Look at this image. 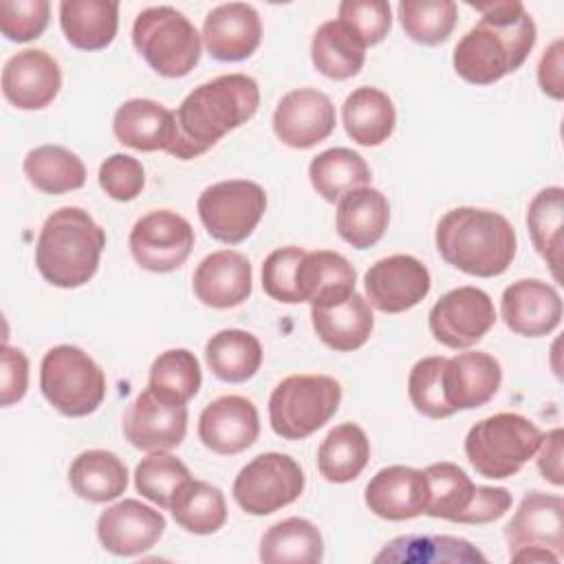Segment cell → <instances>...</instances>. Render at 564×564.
<instances>
[{"mask_svg": "<svg viewBox=\"0 0 564 564\" xmlns=\"http://www.w3.org/2000/svg\"><path fill=\"white\" fill-rule=\"evenodd\" d=\"M482 18L456 42L454 70L469 84L489 86L518 70L535 46L538 29L518 0L471 4Z\"/></svg>", "mask_w": 564, "mask_h": 564, "instance_id": "1", "label": "cell"}, {"mask_svg": "<svg viewBox=\"0 0 564 564\" xmlns=\"http://www.w3.org/2000/svg\"><path fill=\"white\" fill-rule=\"evenodd\" d=\"M260 106L258 82L245 73L218 75L196 86L174 110L176 137L167 154L189 161L247 123Z\"/></svg>", "mask_w": 564, "mask_h": 564, "instance_id": "2", "label": "cell"}, {"mask_svg": "<svg viewBox=\"0 0 564 564\" xmlns=\"http://www.w3.org/2000/svg\"><path fill=\"white\" fill-rule=\"evenodd\" d=\"M436 249L458 271L476 278L505 273L516 256V231L494 209L454 207L436 225Z\"/></svg>", "mask_w": 564, "mask_h": 564, "instance_id": "3", "label": "cell"}, {"mask_svg": "<svg viewBox=\"0 0 564 564\" xmlns=\"http://www.w3.org/2000/svg\"><path fill=\"white\" fill-rule=\"evenodd\" d=\"M106 234L82 207H59L42 225L35 242L40 275L59 289L86 284L99 267Z\"/></svg>", "mask_w": 564, "mask_h": 564, "instance_id": "4", "label": "cell"}, {"mask_svg": "<svg viewBox=\"0 0 564 564\" xmlns=\"http://www.w3.org/2000/svg\"><path fill=\"white\" fill-rule=\"evenodd\" d=\"M540 427L518 412H498L474 423L465 436V456L476 474L511 478L538 452Z\"/></svg>", "mask_w": 564, "mask_h": 564, "instance_id": "5", "label": "cell"}, {"mask_svg": "<svg viewBox=\"0 0 564 564\" xmlns=\"http://www.w3.org/2000/svg\"><path fill=\"white\" fill-rule=\"evenodd\" d=\"M203 35L185 13L159 4L143 9L132 24V44L161 77H185L200 59Z\"/></svg>", "mask_w": 564, "mask_h": 564, "instance_id": "6", "label": "cell"}, {"mask_svg": "<svg viewBox=\"0 0 564 564\" xmlns=\"http://www.w3.org/2000/svg\"><path fill=\"white\" fill-rule=\"evenodd\" d=\"M341 403V386L328 375H289L269 397V423L286 441H302L324 427Z\"/></svg>", "mask_w": 564, "mask_h": 564, "instance_id": "7", "label": "cell"}, {"mask_svg": "<svg viewBox=\"0 0 564 564\" xmlns=\"http://www.w3.org/2000/svg\"><path fill=\"white\" fill-rule=\"evenodd\" d=\"M40 390L64 416H88L106 397V377L97 361L73 344L46 350L40 364Z\"/></svg>", "mask_w": 564, "mask_h": 564, "instance_id": "8", "label": "cell"}, {"mask_svg": "<svg viewBox=\"0 0 564 564\" xmlns=\"http://www.w3.org/2000/svg\"><path fill=\"white\" fill-rule=\"evenodd\" d=\"M267 209L264 189L247 178H229L205 187L196 212L207 234L225 245L247 240Z\"/></svg>", "mask_w": 564, "mask_h": 564, "instance_id": "9", "label": "cell"}, {"mask_svg": "<svg viewBox=\"0 0 564 564\" xmlns=\"http://www.w3.org/2000/svg\"><path fill=\"white\" fill-rule=\"evenodd\" d=\"M304 471L295 458L267 452L249 460L234 478V500L251 516H269L295 502L304 491Z\"/></svg>", "mask_w": 564, "mask_h": 564, "instance_id": "10", "label": "cell"}, {"mask_svg": "<svg viewBox=\"0 0 564 564\" xmlns=\"http://www.w3.org/2000/svg\"><path fill=\"white\" fill-rule=\"evenodd\" d=\"M130 253L134 262L152 273H170L185 264L194 247V229L187 218L172 209H154L130 229Z\"/></svg>", "mask_w": 564, "mask_h": 564, "instance_id": "11", "label": "cell"}, {"mask_svg": "<svg viewBox=\"0 0 564 564\" xmlns=\"http://www.w3.org/2000/svg\"><path fill=\"white\" fill-rule=\"evenodd\" d=\"M430 333L447 348L463 350L480 341L496 324L491 297L478 286L447 291L430 311Z\"/></svg>", "mask_w": 564, "mask_h": 564, "instance_id": "12", "label": "cell"}, {"mask_svg": "<svg viewBox=\"0 0 564 564\" xmlns=\"http://www.w3.org/2000/svg\"><path fill=\"white\" fill-rule=\"evenodd\" d=\"M364 289L370 306L394 315L416 306L432 289L427 267L408 253H394L377 260L364 275Z\"/></svg>", "mask_w": 564, "mask_h": 564, "instance_id": "13", "label": "cell"}, {"mask_svg": "<svg viewBox=\"0 0 564 564\" xmlns=\"http://www.w3.org/2000/svg\"><path fill=\"white\" fill-rule=\"evenodd\" d=\"M123 436L141 452H170L178 447L187 432V408L145 388L123 414Z\"/></svg>", "mask_w": 564, "mask_h": 564, "instance_id": "14", "label": "cell"}, {"mask_svg": "<svg viewBox=\"0 0 564 564\" xmlns=\"http://www.w3.org/2000/svg\"><path fill=\"white\" fill-rule=\"evenodd\" d=\"M335 130V106L317 88L289 90L275 106L273 132L295 150H308Z\"/></svg>", "mask_w": 564, "mask_h": 564, "instance_id": "15", "label": "cell"}, {"mask_svg": "<svg viewBox=\"0 0 564 564\" xmlns=\"http://www.w3.org/2000/svg\"><path fill=\"white\" fill-rule=\"evenodd\" d=\"M258 408L240 394H223L209 401L198 416V438L214 454H240L258 441Z\"/></svg>", "mask_w": 564, "mask_h": 564, "instance_id": "16", "label": "cell"}, {"mask_svg": "<svg viewBox=\"0 0 564 564\" xmlns=\"http://www.w3.org/2000/svg\"><path fill=\"white\" fill-rule=\"evenodd\" d=\"M163 531V513L134 498H123L110 505L97 518V538L101 546L119 557L150 551L159 542Z\"/></svg>", "mask_w": 564, "mask_h": 564, "instance_id": "17", "label": "cell"}, {"mask_svg": "<svg viewBox=\"0 0 564 564\" xmlns=\"http://www.w3.org/2000/svg\"><path fill=\"white\" fill-rule=\"evenodd\" d=\"M62 88V70L44 48H24L2 68V95L20 110L46 108Z\"/></svg>", "mask_w": 564, "mask_h": 564, "instance_id": "18", "label": "cell"}, {"mask_svg": "<svg viewBox=\"0 0 564 564\" xmlns=\"http://www.w3.org/2000/svg\"><path fill=\"white\" fill-rule=\"evenodd\" d=\"M507 328L522 337H544L562 322V297L555 286L529 278L509 284L500 300Z\"/></svg>", "mask_w": 564, "mask_h": 564, "instance_id": "19", "label": "cell"}, {"mask_svg": "<svg viewBox=\"0 0 564 564\" xmlns=\"http://www.w3.org/2000/svg\"><path fill=\"white\" fill-rule=\"evenodd\" d=\"M509 555L520 549H549L562 557L564 553V500L544 491H529L509 524L505 527Z\"/></svg>", "mask_w": 564, "mask_h": 564, "instance_id": "20", "label": "cell"}, {"mask_svg": "<svg viewBox=\"0 0 564 564\" xmlns=\"http://www.w3.org/2000/svg\"><path fill=\"white\" fill-rule=\"evenodd\" d=\"M364 500L375 516L390 522L419 518L427 507L425 471L408 465L383 467L368 480Z\"/></svg>", "mask_w": 564, "mask_h": 564, "instance_id": "21", "label": "cell"}, {"mask_svg": "<svg viewBox=\"0 0 564 564\" xmlns=\"http://www.w3.org/2000/svg\"><path fill=\"white\" fill-rule=\"evenodd\" d=\"M262 40L258 11L247 2H225L214 7L203 22V42L218 62H240L256 53Z\"/></svg>", "mask_w": 564, "mask_h": 564, "instance_id": "22", "label": "cell"}, {"mask_svg": "<svg viewBox=\"0 0 564 564\" xmlns=\"http://www.w3.org/2000/svg\"><path fill=\"white\" fill-rule=\"evenodd\" d=\"M251 262L234 249L205 256L192 278L194 295L212 308H234L251 295Z\"/></svg>", "mask_w": 564, "mask_h": 564, "instance_id": "23", "label": "cell"}, {"mask_svg": "<svg viewBox=\"0 0 564 564\" xmlns=\"http://www.w3.org/2000/svg\"><path fill=\"white\" fill-rule=\"evenodd\" d=\"M502 381L500 361L482 350L458 352L445 359L443 390L447 403L458 410H474L494 399Z\"/></svg>", "mask_w": 564, "mask_h": 564, "instance_id": "24", "label": "cell"}, {"mask_svg": "<svg viewBox=\"0 0 564 564\" xmlns=\"http://www.w3.org/2000/svg\"><path fill=\"white\" fill-rule=\"evenodd\" d=\"M119 143L139 152H170L176 137V119L170 108L154 99L134 97L123 101L112 117Z\"/></svg>", "mask_w": 564, "mask_h": 564, "instance_id": "25", "label": "cell"}, {"mask_svg": "<svg viewBox=\"0 0 564 564\" xmlns=\"http://www.w3.org/2000/svg\"><path fill=\"white\" fill-rule=\"evenodd\" d=\"M357 273L352 264L337 251H306L297 264L300 302L311 306H328L348 300L355 293Z\"/></svg>", "mask_w": 564, "mask_h": 564, "instance_id": "26", "label": "cell"}, {"mask_svg": "<svg viewBox=\"0 0 564 564\" xmlns=\"http://www.w3.org/2000/svg\"><path fill=\"white\" fill-rule=\"evenodd\" d=\"M311 322L317 337L337 352L361 348L375 328L370 302L357 291L337 304L311 306Z\"/></svg>", "mask_w": 564, "mask_h": 564, "instance_id": "27", "label": "cell"}, {"mask_svg": "<svg viewBox=\"0 0 564 564\" xmlns=\"http://www.w3.org/2000/svg\"><path fill=\"white\" fill-rule=\"evenodd\" d=\"M390 223V203L375 187H357L337 200V234L355 249L377 245Z\"/></svg>", "mask_w": 564, "mask_h": 564, "instance_id": "28", "label": "cell"}, {"mask_svg": "<svg viewBox=\"0 0 564 564\" xmlns=\"http://www.w3.org/2000/svg\"><path fill=\"white\" fill-rule=\"evenodd\" d=\"M59 24L79 51L106 48L119 26V4L112 0H64L59 2Z\"/></svg>", "mask_w": 564, "mask_h": 564, "instance_id": "29", "label": "cell"}, {"mask_svg": "<svg viewBox=\"0 0 564 564\" xmlns=\"http://www.w3.org/2000/svg\"><path fill=\"white\" fill-rule=\"evenodd\" d=\"M341 121L346 134L366 148L381 145L394 130L397 112L392 99L375 86H359L355 88L344 106H341Z\"/></svg>", "mask_w": 564, "mask_h": 564, "instance_id": "30", "label": "cell"}, {"mask_svg": "<svg viewBox=\"0 0 564 564\" xmlns=\"http://www.w3.org/2000/svg\"><path fill=\"white\" fill-rule=\"evenodd\" d=\"M375 562L401 564H485L487 557L465 538L456 535H399L390 540Z\"/></svg>", "mask_w": 564, "mask_h": 564, "instance_id": "31", "label": "cell"}, {"mask_svg": "<svg viewBox=\"0 0 564 564\" xmlns=\"http://www.w3.org/2000/svg\"><path fill=\"white\" fill-rule=\"evenodd\" d=\"M311 59L328 79L355 77L366 62V44L339 18L317 26L311 42Z\"/></svg>", "mask_w": 564, "mask_h": 564, "instance_id": "32", "label": "cell"}, {"mask_svg": "<svg viewBox=\"0 0 564 564\" xmlns=\"http://www.w3.org/2000/svg\"><path fill=\"white\" fill-rule=\"evenodd\" d=\"M258 555L267 564H317L324 560V540L311 520L293 516L264 531Z\"/></svg>", "mask_w": 564, "mask_h": 564, "instance_id": "33", "label": "cell"}, {"mask_svg": "<svg viewBox=\"0 0 564 564\" xmlns=\"http://www.w3.org/2000/svg\"><path fill=\"white\" fill-rule=\"evenodd\" d=\"M73 491L88 502H108L128 487V467L108 449H86L68 467Z\"/></svg>", "mask_w": 564, "mask_h": 564, "instance_id": "34", "label": "cell"}, {"mask_svg": "<svg viewBox=\"0 0 564 564\" xmlns=\"http://www.w3.org/2000/svg\"><path fill=\"white\" fill-rule=\"evenodd\" d=\"M205 361L220 381L242 383L260 370L262 346L242 328H225L207 339Z\"/></svg>", "mask_w": 564, "mask_h": 564, "instance_id": "35", "label": "cell"}, {"mask_svg": "<svg viewBox=\"0 0 564 564\" xmlns=\"http://www.w3.org/2000/svg\"><path fill=\"white\" fill-rule=\"evenodd\" d=\"M370 458V441L357 423L333 427L317 449L319 474L335 485L355 480Z\"/></svg>", "mask_w": 564, "mask_h": 564, "instance_id": "36", "label": "cell"}, {"mask_svg": "<svg viewBox=\"0 0 564 564\" xmlns=\"http://www.w3.org/2000/svg\"><path fill=\"white\" fill-rule=\"evenodd\" d=\"M308 178L324 200L335 203L344 194L366 187L372 174L359 152L350 148H328L311 161Z\"/></svg>", "mask_w": 564, "mask_h": 564, "instance_id": "37", "label": "cell"}, {"mask_svg": "<svg viewBox=\"0 0 564 564\" xmlns=\"http://www.w3.org/2000/svg\"><path fill=\"white\" fill-rule=\"evenodd\" d=\"M423 471L427 478L425 513L432 518L463 524L469 507L474 505L478 485H474L458 465L447 460L432 463Z\"/></svg>", "mask_w": 564, "mask_h": 564, "instance_id": "38", "label": "cell"}, {"mask_svg": "<svg viewBox=\"0 0 564 564\" xmlns=\"http://www.w3.org/2000/svg\"><path fill=\"white\" fill-rule=\"evenodd\" d=\"M29 183L44 194H66L86 183V165L62 145H37L22 163Z\"/></svg>", "mask_w": 564, "mask_h": 564, "instance_id": "39", "label": "cell"}, {"mask_svg": "<svg viewBox=\"0 0 564 564\" xmlns=\"http://www.w3.org/2000/svg\"><path fill=\"white\" fill-rule=\"evenodd\" d=\"M172 518L181 529L194 535H209L227 522V502L218 487L189 478L170 505Z\"/></svg>", "mask_w": 564, "mask_h": 564, "instance_id": "40", "label": "cell"}, {"mask_svg": "<svg viewBox=\"0 0 564 564\" xmlns=\"http://www.w3.org/2000/svg\"><path fill=\"white\" fill-rule=\"evenodd\" d=\"M564 189L560 185L540 189L527 209V227L538 253L560 280L562 264V218H564Z\"/></svg>", "mask_w": 564, "mask_h": 564, "instance_id": "41", "label": "cell"}, {"mask_svg": "<svg viewBox=\"0 0 564 564\" xmlns=\"http://www.w3.org/2000/svg\"><path fill=\"white\" fill-rule=\"evenodd\" d=\"M200 381L203 375L196 355L187 348H170L152 361L148 388L167 401L187 403L196 397Z\"/></svg>", "mask_w": 564, "mask_h": 564, "instance_id": "42", "label": "cell"}, {"mask_svg": "<svg viewBox=\"0 0 564 564\" xmlns=\"http://www.w3.org/2000/svg\"><path fill=\"white\" fill-rule=\"evenodd\" d=\"M397 11L405 35L425 46L445 42L458 20V9L452 0H403Z\"/></svg>", "mask_w": 564, "mask_h": 564, "instance_id": "43", "label": "cell"}, {"mask_svg": "<svg viewBox=\"0 0 564 564\" xmlns=\"http://www.w3.org/2000/svg\"><path fill=\"white\" fill-rule=\"evenodd\" d=\"M189 478L192 474L187 465L167 452H152L150 456L141 458L134 469L137 491L161 509H170L176 491Z\"/></svg>", "mask_w": 564, "mask_h": 564, "instance_id": "44", "label": "cell"}, {"mask_svg": "<svg viewBox=\"0 0 564 564\" xmlns=\"http://www.w3.org/2000/svg\"><path fill=\"white\" fill-rule=\"evenodd\" d=\"M447 357H423L408 375V397L416 412L430 419H447L456 410L447 403L443 390V368Z\"/></svg>", "mask_w": 564, "mask_h": 564, "instance_id": "45", "label": "cell"}, {"mask_svg": "<svg viewBox=\"0 0 564 564\" xmlns=\"http://www.w3.org/2000/svg\"><path fill=\"white\" fill-rule=\"evenodd\" d=\"M306 249L289 245L271 251L262 264V289L269 297L284 304H300L297 264Z\"/></svg>", "mask_w": 564, "mask_h": 564, "instance_id": "46", "label": "cell"}, {"mask_svg": "<svg viewBox=\"0 0 564 564\" xmlns=\"http://www.w3.org/2000/svg\"><path fill=\"white\" fill-rule=\"evenodd\" d=\"M337 15L359 35L366 48L379 44L392 26V9L386 0H344Z\"/></svg>", "mask_w": 564, "mask_h": 564, "instance_id": "47", "label": "cell"}, {"mask_svg": "<svg viewBox=\"0 0 564 564\" xmlns=\"http://www.w3.org/2000/svg\"><path fill=\"white\" fill-rule=\"evenodd\" d=\"M48 15V0H2L0 31L11 42H29L44 33Z\"/></svg>", "mask_w": 564, "mask_h": 564, "instance_id": "48", "label": "cell"}, {"mask_svg": "<svg viewBox=\"0 0 564 564\" xmlns=\"http://www.w3.org/2000/svg\"><path fill=\"white\" fill-rule=\"evenodd\" d=\"M145 185V172L139 159L130 154H110L99 165V187L112 198V200H134Z\"/></svg>", "mask_w": 564, "mask_h": 564, "instance_id": "49", "label": "cell"}, {"mask_svg": "<svg viewBox=\"0 0 564 564\" xmlns=\"http://www.w3.org/2000/svg\"><path fill=\"white\" fill-rule=\"evenodd\" d=\"M29 388V359L20 348L9 344L2 346V388H0V403L13 405L26 394Z\"/></svg>", "mask_w": 564, "mask_h": 564, "instance_id": "50", "label": "cell"}, {"mask_svg": "<svg viewBox=\"0 0 564 564\" xmlns=\"http://www.w3.org/2000/svg\"><path fill=\"white\" fill-rule=\"evenodd\" d=\"M511 509V494L505 487H476L474 505L463 524H487L502 518Z\"/></svg>", "mask_w": 564, "mask_h": 564, "instance_id": "51", "label": "cell"}, {"mask_svg": "<svg viewBox=\"0 0 564 564\" xmlns=\"http://www.w3.org/2000/svg\"><path fill=\"white\" fill-rule=\"evenodd\" d=\"M538 84L540 88L553 97H564V79H562V40H555L549 48H544V55L538 64Z\"/></svg>", "mask_w": 564, "mask_h": 564, "instance_id": "52", "label": "cell"}, {"mask_svg": "<svg viewBox=\"0 0 564 564\" xmlns=\"http://www.w3.org/2000/svg\"><path fill=\"white\" fill-rule=\"evenodd\" d=\"M562 430L555 427L549 434H542V443H540V454H538V469L542 474L544 480H549L551 485L560 487L564 482V474H562Z\"/></svg>", "mask_w": 564, "mask_h": 564, "instance_id": "53", "label": "cell"}]
</instances>
